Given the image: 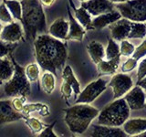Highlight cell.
<instances>
[{
    "label": "cell",
    "instance_id": "obj_17",
    "mask_svg": "<svg viewBox=\"0 0 146 137\" xmlns=\"http://www.w3.org/2000/svg\"><path fill=\"white\" fill-rule=\"evenodd\" d=\"M121 18V15L119 11L112 10L111 12L102 14L97 16L92 20V26L94 29H102L107 26H110L115 21Z\"/></svg>",
    "mask_w": 146,
    "mask_h": 137
},
{
    "label": "cell",
    "instance_id": "obj_34",
    "mask_svg": "<svg viewBox=\"0 0 146 137\" xmlns=\"http://www.w3.org/2000/svg\"><path fill=\"white\" fill-rule=\"evenodd\" d=\"M132 57L136 59L137 61L146 57V39L135 49L133 54H132Z\"/></svg>",
    "mask_w": 146,
    "mask_h": 137
},
{
    "label": "cell",
    "instance_id": "obj_22",
    "mask_svg": "<svg viewBox=\"0 0 146 137\" xmlns=\"http://www.w3.org/2000/svg\"><path fill=\"white\" fill-rule=\"evenodd\" d=\"M14 71H15V66L11 58L10 59L7 57L0 59V81L9 80L13 76Z\"/></svg>",
    "mask_w": 146,
    "mask_h": 137
},
{
    "label": "cell",
    "instance_id": "obj_37",
    "mask_svg": "<svg viewBox=\"0 0 146 137\" xmlns=\"http://www.w3.org/2000/svg\"><path fill=\"white\" fill-rule=\"evenodd\" d=\"M60 91H61V94L64 98L68 99L71 96V94L73 92V90H72V87L68 84V82L63 80L61 87H60Z\"/></svg>",
    "mask_w": 146,
    "mask_h": 137
},
{
    "label": "cell",
    "instance_id": "obj_36",
    "mask_svg": "<svg viewBox=\"0 0 146 137\" xmlns=\"http://www.w3.org/2000/svg\"><path fill=\"white\" fill-rule=\"evenodd\" d=\"M146 76V57L141 59V61L138 65V70H137V81L143 79Z\"/></svg>",
    "mask_w": 146,
    "mask_h": 137
},
{
    "label": "cell",
    "instance_id": "obj_32",
    "mask_svg": "<svg viewBox=\"0 0 146 137\" xmlns=\"http://www.w3.org/2000/svg\"><path fill=\"white\" fill-rule=\"evenodd\" d=\"M17 47L16 43H9L4 40H0V59L6 57L7 55L10 54L13 49Z\"/></svg>",
    "mask_w": 146,
    "mask_h": 137
},
{
    "label": "cell",
    "instance_id": "obj_19",
    "mask_svg": "<svg viewBox=\"0 0 146 137\" xmlns=\"http://www.w3.org/2000/svg\"><path fill=\"white\" fill-rule=\"evenodd\" d=\"M120 57L111 59H102L97 64V70L100 75H114L120 65Z\"/></svg>",
    "mask_w": 146,
    "mask_h": 137
},
{
    "label": "cell",
    "instance_id": "obj_12",
    "mask_svg": "<svg viewBox=\"0 0 146 137\" xmlns=\"http://www.w3.org/2000/svg\"><path fill=\"white\" fill-rule=\"evenodd\" d=\"M90 136L94 137H126V132L120 127L106 126L102 124H92L89 132Z\"/></svg>",
    "mask_w": 146,
    "mask_h": 137
},
{
    "label": "cell",
    "instance_id": "obj_8",
    "mask_svg": "<svg viewBox=\"0 0 146 137\" xmlns=\"http://www.w3.org/2000/svg\"><path fill=\"white\" fill-rule=\"evenodd\" d=\"M108 86L112 89L114 99H118L124 96L133 87V82L129 75L122 72L114 74Z\"/></svg>",
    "mask_w": 146,
    "mask_h": 137
},
{
    "label": "cell",
    "instance_id": "obj_27",
    "mask_svg": "<svg viewBox=\"0 0 146 137\" xmlns=\"http://www.w3.org/2000/svg\"><path fill=\"white\" fill-rule=\"evenodd\" d=\"M120 46H119L114 39H109L107 49H105V59H111L114 58L120 57Z\"/></svg>",
    "mask_w": 146,
    "mask_h": 137
},
{
    "label": "cell",
    "instance_id": "obj_3",
    "mask_svg": "<svg viewBox=\"0 0 146 137\" xmlns=\"http://www.w3.org/2000/svg\"><path fill=\"white\" fill-rule=\"evenodd\" d=\"M65 121L68 129L73 134H83L89 129L91 122L97 118L100 111L88 103H75V105L64 109Z\"/></svg>",
    "mask_w": 146,
    "mask_h": 137
},
{
    "label": "cell",
    "instance_id": "obj_1",
    "mask_svg": "<svg viewBox=\"0 0 146 137\" xmlns=\"http://www.w3.org/2000/svg\"><path fill=\"white\" fill-rule=\"evenodd\" d=\"M34 47L39 67L44 71L57 75V71L63 68L68 58L66 44L50 35L40 34L34 40Z\"/></svg>",
    "mask_w": 146,
    "mask_h": 137
},
{
    "label": "cell",
    "instance_id": "obj_21",
    "mask_svg": "<svg viewBox=\"0 0 146 137\" xmlns=\"http://www.w3.org/2000/svg\"><path fill=\"white\" fill-rule=\"evenodd\" d=\"M87 50L90 55V57L96 65L102 61L105 58V49L102 43L98 42L96 40H92L87 46Z\"/></svg>",
    "mask_w": 146,
    "mask_h": 137
},
{
    "label": "cell",
    "instance_id": "obj_4",
    "mask_svg": "<svg viewBox=\"0 0 146 137\" xmlns=\"http://www.w3.org/2000/svg\"><path fill=\"white\" fill-rule=\"evenodd\" d=\"M131 109L124 98H118L105 106L98 115V124L120 127L130 117Z\"/></svg>",
    "mask_w": 146,
    "mask_h": 137
},
{
    "label": "cell",
    "instance_id": "obj_11",
    "mask_svg": "<svg viewBox=\"0 0 146 137\" xmlns=\"http://www.w3.org/2000/svg\"><path fill=\"white\" fill-rule=\"evenodd\" d=\"M23 37L24 30L20 23L17 22H11L5 26L0 34V39L9 43H17L23 39Z\"/></svg>",
    "mask_w": 146,
    "mask_h": 137
},
{
    "label": "cell",
    "instance_id": "obj_14",
    "mask_svg": "<svg viewBox=\"0 0 146 137\" xmlns=\"http://www.w3.org/2000/svg\"><path fill=\"white\" fill-rule=\"evenodd\" d=\"M23 118H24V114L17 112L12 107L10 100H0V124L18 121Z\"/></svg>",
    "mask_w": 146,
    "mask_h": 137
},
{
    "label": "cell",
    "instance_id": "obj_43",
    "mask_svg": "<svg viewBox=\"0 0 146 137\" xmlns=\"http://www.w3.org/2000/svg\"><path fill=\"white\" fill-rule=\"evenodd\" d=\"M1 31H2V25H1V22H0V34H1Z\"/></svg>",
    "mask_w": 146,
    "mask_h": 137
},
{
    "label": "cell",
    "instance_id": "obj_39",
    "mask_svg": "<svg viewBox=\"0 0 146 137\" xmlns=\"http://www.w3.org/2000/svg\"><path fill=\"white\" fill-rule=\"evenodd\" d=\"M137 85L140 86L143 90H146V76L143 77L141 80H140L137 81Z\"/></svg>",
    "mask_w": 146,
    "mask_h": 137
},
{
    "label": "cell",
    "instance_id": "obj_16",
    "mask_svg": "<svg viewBox=\"0 0 146 137\" xmlns=\"http://www.w3.org/2000/svg\"><path fill=\"white\" fill-rule=\"evenodd\" d=\"M122 129L128 136H137L146 130V119H128L122 124Z\"/></svg>",
    "mask_w": 146,
    "mask_h": 137
},
{
    "label": "cell",
    "instance_id": "obj_15",
    "mask_svg": "<svg viewBox=\"0 0 146 137\" xmlns=\"http://www.w3.org/2000/svg\"><path fill=\"white\" fill-rule=\"evenodd\" d=\"M68 23H70V29H68V34L67 39L70 40H76V41H82L86 34V29L82 27L79 21L72 16L70 7H68Z\"/></svg>",
    "mask_w": 146,
    "mask_h": 137
},
{
    "label": "cell",
    "instance_id": "obj_38",
    "mask_svg": "<svg viewBox=\"0 0 146 137\" xmlns=\"http://www.w3.org/2000/svg\"><path fill=\"white\" fill-rule=\"evenodd\" d=\"M55 124H56V122H54L52 124L46 126L44 129L40 132L39 137H56L57 135L55 134L53 132V127Z\"/></svg>",
    "mask_w": 146,
    "mask_h": 137
},
{
    "label": "cell",
    "instance_id": "obj_29",
    "mask_svg": "<svg viewBox=\"0 0 146 137\" xmlns=\"http://www.w3.org/2000/svg\"><path fill=\"white\" fill-rule=\"evenodd\" d=\"M135 50V47L133 44H131L126 39H123L121 41V45H120V53L121 56L124 57H130L132 56Z\"/></svg>",
    "mask_w": 146,
    "mask_h": 137
},
{
    "label": "cell",
    "instance_id": "obj_7",
    "mask_svg": "<svg viewBox=\"0 0 146 137\" xmlns=\"http://www.w3.org/2000/svg\"><path fill=\"white\" fill-rule=\"evenodd\" d=\"M107 80L102 78L96 80L88 84L85 89L80 91L75 103H91L106 90Z\"/></svg>",
    "mask_w": 146,
    "mask_h": 137
},
{
    "label": "cell",
    "instance_id": "obj_35",
    "mask_svg": "<svg viewBox=\"0 0 146 137\" xmlns=\"http://www.w3.org/2000/svg\"><path fill=\"white\" fill-rule=\"evenodd\" d=\"M25 102H26L25 96H17V97L11 102L12 107L15 109L17 112H22L25 106V104H24Z\"/></svg>",
    "mask_w": 146,
    "mask_h": 137
},
{
    "label": "cell",
    "instance_id": "obj_42",
    "mask_svg": "<svg viewBox=\"0 0 146 137\" xmlns=\"http://www.w3.org/2000/svg\"><path fill=\"white\" fill-rule=\"evenodd\" d=\"M137 137H146V130H145L144 132H141V134H140L137 135Z\"/></svg>",
    "mask_w": 146,
    "mask_h": 137
},
{
    "label": "cell",
    "instance_id": "obj_6",
    "mask_svg": "<svg viewBox=\"0 0 146 137\" xmlns=\"http://www.w3.org/2000/svg\"><path fill=\"white\" fill-rule=\"evenodd\" d=\"M115 7L122 17L132 22L146 21V0H128L117 4Z\"/></svg>",
    "mask_w": 146,
    "mask_h": 137
},
{
    "label": "cell",
    "instance_id": "obj_40",
    "mask_svg": "<svg viewBox=\"0 0 146 137\" xmlns=\"http://www.w3.org/2000/svg\"><path fill=\"white\" fill-rule=\"evenodd\" d=\"M56 0H39L40 4L44 7H50L55 3Z\"/></svg>",
    "mask_w": 146,
    "mask_h": 137
},
{
    "label": "cell",
    "instance_id": "obj_33",
    "mask_svg": "<svg viewBox=\"0 0 146 137\" xmlns=\"http://www.w3.org/2000/svg\"><path fill=\"white\" fill-rule=\"evenodd\" d=\"M138 65V61L136 59H134L133 57L132 58H129L123 62V64L121 65V71L123 73H128V72H131L134 70V68L137 67Z\"/></svg>",
    "mask_w": 146,
    "mask_h": 137
},
{
    "label": "cell",
    "instance_id": "obj_5",
    "mask_svg": "<svg viewBox=\"0 0 146 137\" xmlns=\"http://www.w3.org/2000/svg\"><path fill=\"white\" fill-rule=\"evenodd\" d=\"M9 56H10L14 66H15V71H14L11 79L7 80V83L5 84V93L10 97H17V96L27 97L31 92L30 81L26 76L25 70L16 62L11 53L9 54Z\"/></svg>",
    "mask_w": 146,
    "mask_h": 137
},
{
    "label": "cell",
    "instance_id": "obj_30",
    "mask_svg": "<svg viewBox=\"0 0 146 137\" xmlns=\"http://www.w3.org/2000/svg\"><path fill=\"white\" fill-rule=\"evenodd\" d=\"M0 22L6 24L13 22V17L4 2L0 4Z\"/></svg>",
    "mask_w": 146,
    "mask_h": 137
},
{
    "label": "cell",
    "instance_id": "obj_18",
    "mask_svg": "<svg viewBox=\"0 0 146 137\" xmlns=\"http://www.w3.org/2000/svg\"><path fill=\"white\" fill-rule=\"evenodd\" d=\"M70 29V23L64 18H57L49 27L48 33L58 39H67Z\"/></svg>",
    "mask_w": 146,
    "mask_h": 137
},
{
    "label": "cell",
    "instance_id": "obj_28",
    "mask_svg": "<svg viewBox=\"0 0 146 137\" xmlns=\"http://www.w3.org/2000/svg\"><path fill=\"white\" fill-rule=\"evenodd\" d=\"M39 65L38 63H31L29 64L26 68H25V73L27 78L29 79L30 82H35L38 80L39 78Z\"/></svg>",
    "mask_w": 146,
    "mask_h": 137
},
{
    "label": "cell",
    "instance_id": "obj_31",
    "mask_svg": "<svg viewBox=\"0 0 146 137\" xmlns=\"http://www.w3.org/2000/svg\"><path fill=\"white\" fill-rule=\"evenodd\" d=\"M26 123L29 125V127L30 128V129L35 132H41L46 126H47V125H45L43 122H41L39 120H38V119H36L34 117L27 118Z\"/></svg>",
    "mask_w": 146,
    "mask_h": 137
},
{
    "label": "cell",
    "instance_id": "obj_20",
    "mask_svg": "<svg viewBox=\"0 0 146 137\" xmlns=\"http://www.w3.org/2000/svg\"><path fill=\"white\" fill-rule=\"evenodd\" d=\"M70 6L74 9L75 13V17L76 19L79 21L80 24L84 27L87 30L94 29L92 26V19H91V15L88 12L87 9H85L83 7H80V8H76L73 5L71 0H70Z\"/></svg>",
    "mask_w": 146,
    "mask_h": 137
},
{
    "label": "cell",
    "instance_id": "obj_10",
    "mask_svg": "<svg viewBox=\"0 0 146 137\" xmlns=\"http://www.w3.org/2000/svg\"><path fill=\"white\" fill-rule=\"evenodd\" d=\"M81 7H83L91 16L97 17L114 10V5L109 0H88L82 2Z\"/></svg>",
    "mask_w": 146,
    "mask_h": 137
},
{
    "label": "cell",
    "instance_id": "obj_41",
    "mask_svg": "<svg viewBox=\"0 0 146 137\" xmlns=\"http://www.w3.org/2000/svg\"><path fill=\"white\" fill-rule=\"evenodd\" d=\"M109 1H111V3H123L128 1V0H109Z\"/></svg>",
    "mask_w": 146,
    "mask_h": 137
},
{
    "label": "cell",
    "instance_id": "obj_23",
    "mask_svg": "<svg viewBox=\"0 0 146 137\" xmlns=\"http://www.w3.org/2000/svg\"><path fill=\"white\" fill-rule=\"evenodd\" d=\"M62 79L64 81L68 82L72 87L73 92L75 93V95H79L80 93V82L78 81V80L76 79V77L73 73V70L70 66H66L63 68V72H62Z\"/></svg>",
    "mask_w": 146,
    "mask_h": 137
},
{
    "label": "cell",
    "instance_id": "obj_44",
    "mask_svg": "<svg viewBox=\"0 0 146 137\" xmlns=\"http://www.w3.org/2000/svg\"><path fill=\"white\" fill-rule=\"evenodd\" d=\"M79 1H80V2H85V1H88V0H79Z\"/></svg>",
    "mask_w": 146,
    "mask_h": 137
},
{
    "label": "cell",
    "instance_id": "obj_2",
    "mask_svg": "<svg viewBox=\"0 0 146 137\" xmlns=\"http://www.w3.org/2000/svg\"><path fill=\"white\" fill-rule=\"evenodd\" d=\"M22 19L26 38L35 40L38 35L47 29L46 15L39 0H21Z\"/></svg>",
    "mask_w": 146,
    "mask_h": 137
},
{
    "label": "cell",
    "instance_id": "obj_25",
    "mask_svg": "<svg viewBox=\"0 0 146 137\" xmlns=\"http://www.w3.org/2000/svg\"><path fill=\"white\" fill-rule=\"evenodd\" d=\"M146 37V24L143 22H132L128 39H143Z\"/></svg>",
    "mask_w": 146,
    "mask_h": 137
},
{
    "label": "cell",
    "instance_id": "obj_26",
    "mask_svg": "<svg viewBox=\"0 0 146 137\" xmlns=\"http://www.w3.org/2000/svg\"><path fill=\"white\" fill-rule=\"evenodd\" d=\"M8 10L10 11L13 18L17 20L22 19V5L21 2L17 0H4Z\"/></svg>",
    "mask_w": 146,
    "mask_h": 137
},
{
    "label": "cell",
    "instance_id": "obj_13",
    "mask_svg": "<svg viewBox=\"0 0 146 137\" xmlns=\"http://www.w3.org/2000/svg\"><path fill=\"white\" fill-rule=\"evenodd\" d=\"M131 20L127 19L125 17H122L110 25L109 27L110 30H111L112 39L118 41L128 39V36H129L131 31Z\"/></svg>",
    "mask_w": 146,
    "mask_h": 137
},
{
    "label": "cell",
    "instance_id": "obj_9",
    "mask_svg": "<svg viewBox=\"0 0 146 137\" xmlns=\"http://www.w3.org/2000/svg\"><path fill=\"white\" fill-rule=\"evenodd\" d=\"M124 100L131 110H141L146 106V95L138 85L128 91L124 95Z\"/></svg>",
    "mask_w": 146,
    "mask_h": 137
},
{
    "label": "cell",
    "instance_id": "obj_24",
    "mask_svg": "<svg viewBox=\"0 0 146 137\" xmlns=\"http://www.w3.org/2000/svg\"><path fill=\"white\" fill-rule=\"evenodd\" d=\"M40 83H41V87H42V90L46 93L51 94L55 90V86H56L55 75L50 71L48 70L44 71L43 75L41 76Z\"/></svg>",
    "mask_w": 146,
    "mask_h": 137
}]
</instances>
